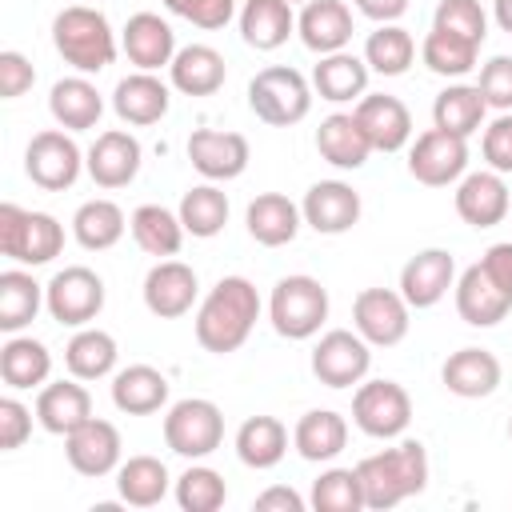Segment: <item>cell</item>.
Returning a JSON list of instances; mask_svg holds the SVG:
<instances>
[{
  "instance_id": "1",
  "label": "cell",
  "mask_w": 512,
  "mask_h": 512,
  "mask_svg": "<svg viewBox=\"0 0 512 512\" xmlns=\"http://www.w3.org/2000/svg\"><path fill=\"white\" fill-rule=\"evenodd\" d=\"M260 320V292L248 276H220L196 308V340L212 356L236 352Z\"/></svg>"
},
{
  "instance_id": "2",
  "label": "cell",
  "mask_w": 512,
  "mask_h": 512,
  "mask_svg": "<svg viewBox=\"0 0 512 512\" xmlns=\"http://www.w3.org/2000/svg\"><path fill=\"white\" fill-rule=\"evenodd\" d=\"M356 476L364 488V508L384 512L428 488V452L420 440H400L384 452L364 456L356 464Z\"/></svg>"
},
{
  "instance_id": "3",
  "label": "cell",
  "mask_w": 512,
  "mask_h": 512,
  "mask_svg": "<svg viewBox=\"0 0 512 512\" xmlns=\"http://www.w3.org/2000/svg\"><path fill=\"white\" fill-rule=\"evenodd\" d=\"M52 44L80 76H96L116 60V32L108 16L92 4H68L52 20Z\"/></svg>"
},
{
  "instance_id": "4",
  "label": "cell",
  "mask_w": 512,
  "mask_h": 512,
  "mask_svg": "<svg viewBox=\"0 0 512 512\" xmlns=\"http://www.w3.org/2000/svg\"><path fill=\"white\" fill-rule=\"evenodd\" d=\"M0 252L28 268L52 264L64 252V224L52 212H28L4 200L0 204Z\"/></svg>"
},
{
  "instance_id": "5",
  "label": "cell",
  "mask_w": 512,
  "mask_h": 512,
  "mask_svg": "<svg viewBox=\"0 0 512 512\" xmlns=\"http://www.w3.org/2000/svg\"><path fill=\"white\" fill-rule=\"evenodd\" d=\"M248 108L272 128H292L312 112V84L288 64H268L248 80Z\"/></svg>"
},
{
  "instance_id": "6",
  "label": "cell",
  "mask_w": 512,
  "mask_h": 512,
  "mask_svg": "<svg viewBox=\"0 0 512 512\" xmlns=\"http://www.w3.org/2000/svg\"><path fill=\"white\" fill-rule=\"evenodd\" d=\"M268 320L284 340H308L324 328L328 320V288L316 276L292 272L276 280L268 296Z\"/></svg>"
},
{
  "instance_id": "7",
  "label": "cell",
  "mask_w": 512,
  "mask_h": 512,
  "mask_svg": "<svg viewBox=\"0 0 512 512\" xmlns=\"http://www.w3.org/2000/svg\"><path fill=\"white\" fill-rule=\"evenodd\" d=\"M164 444L184 460H204L224 444V412L204 396H184L164 412Z\"/></svg>"
},
{
  "instance_id": "8",
  "label": "cell",
  "mask_w": 512,
  "mask_h": 512,
  "mask_svg": "<svg viewBox=\"0 0 512 512\" xmlns=\"http://www.w3.org/2000/svg\"><path fill=\"white\" fill-rule=\"evenodd\" d=\"M352 424L372 440H396L412 424V396L396 380H360L352 396Z\"/></svg>"
},
{
  "instance_id": "9",
  "label": "cell",
  "mask_w": 512,
  "mask_h": 512,
  "mask_svg": "<svg viewBox=\"0 0 512 512\" xmlns=\"http://www.w3.org/2000/svg\"><path fill=\"white\" fill-rule=\"evenodd\" d=\"M24 172L44 192H64L84 172V152L68 128H44L24 148Z\"/></svg>"
},
{
  "instance_id": "10",
  "label": "cell",
  "mask_w": 512,
  "mask_h": 512,
  "mask_svg": "<svg viewBox=\"0 0 512 512\" xmlns=\"http://www.w3.org/2000/svg\"><path fill=\"white\" fill-rule=\"evenodd\" d=\"M44 308L56 324L84 328L104 312V280L84 264H68L44 284Z\"/></svg>"
},
{
  "instance_id": "11",
  "label": "cell",
  "mask_w": 512,
  "mask_h": 512,
  "mask_svg": "<svg viewBox=\"0 0 512 512\" xmlns=\"http://www.w3.org/2000/svg\"><path fill=\"white\" fill-rule=\"evenodd\" d=\"M372 368V344L356 328H332L312 348V376L324 388H352Z\"/></svg>"
},
{
  "instance_id": "12",
  "label": "cell",
  "mask_w": 512,
  "mask_h": 512,
  "mask_svg": "<svg viewBox=\"0 0 512 512\" xmlns=\"http://www.w3.org/2000/svg\"><path fill=\"white\" fill-rule=\"evenodd\" d=\"M408 172L424 188H448L468 172V140L444 128H428L408 148Z\"/></svg>"
},
{
  "instance_id": "13",
  "label": "cell",
  "mask_w": 512,
  "mask_h": 512,
  "mask_svg": "<svg viewBox=\"0 0 512 512\" xmlns=\"http://www.w3.org/2000/svg\"><path fill=\"white\" fill-rule=\"evenodd\" d=\"M412 304L400 296V288H364L352 300V328L372 348H396L408 336Z\"/></svg>"
},
{
  "instance_id": "14",
  "label": "cell",
  "mask_w": 512,
  "mask_h": 512,
  "mask_svg": "<svg viewBox=\"0 0 512 512\" xmlns=\"http://www.w3.org/2000/svg\"><path fill=\"white\" fill-rule=\"evenodd\" d=\"M144 308L160 320H180L184 312H192L196 296H200V280H196V268L184 264V260H156L144 276Z\"/></svg>"
},
{
  "instance_id": "15",
  "label": "cell",
  "mask_w": 512,
  "mask_h": 512,
  "mask_svg": "<svg viewBox=\"0 0 512 512\" xmlns=\"http://www.w3.org/2000/svg\"><path fill=\"white\" fill-rule=\"evenodd\" d=\"M120 452H124V440H120V428L112 420H100V416H88L80 428H72L64 436V456L68 464L80 472V476H108L120 468Z\"/></svg>"
},
{
  "instance_id": "16",
  "label": "cell",
  "mask_w": 512,
  "mask_h": 512,
  "mask_svg": "<svg viewBox=\"0 0 512 512\" xmlns=\"http://www.w3.org/2000/svg\"><path fill=\"white\" fill-rule=\"evenodd\" d=\"M140 160H144L140 140L124 128H108L84 152V172L92 176L96 188H128L140 172Z\"/></svg>"
},
{
  "instance_id": "17",
  "label": "cell",
  "mask_w": 512,
  "mask_h": 512,
  "mask_svg": "<svg viewBox=\"0 0 512 512\" xmlns=\"http://www.w3.org/2000/svg\"><path fill=\"white\" fill-rule=\"evenodd\" d=\"M188 160H192V168H196L204 180L220 184V180H236V176L248 168L252 148H248V136H240V132L196 128V132L188 136Z\"/></svg>"
},
{
  "instance_id": "18",
  "label": "cell",
  "mask_w": 512,
  "mask_h": 512,
  "mask_svg": "<svg viewBox=\"0 0 512 512\" xmlns=\"http://www.w3.org/2000/svg\"><path fill=\"white\" fill-rule=\"evenodd\" d=\"M360 192L344 180H316L304 200H300V212H304V224L320 236H340L348 228L360 224Z\"/></svg>"
},
{
  "instance_id": "19",
  "label": "cell",
  "mask_w": 512,
  "mask_h": 512,
  "mask_svg": "<svg viewBox=\"0 0 512 512\" xmlns=\"http://www.w3.org/2000/svg\"><path fill=\"white\" fill-rule=\"evenodd\" d=\"M452 204H456V216L464 224H472V228H496L508 216L512 196H508V184H504L500 172L480 168V172H464L456 180Z\"/></svg>"
},
{
  "instance_id": "20",
  "label": "cell",
  "mask_w": 512,
  "mask_h": 512,
  "mask_svg": "<svg viewBox=\"0 0 512 512\" xmlns=\"http://www.w3.org/2000/svg\"><path fill=\"white\" fill-rule=\"evenodd\" d=\"M356 120L372 144V152H400L412 140V112L400 96L388 92H364L356 100Z\"/></svg>"
},
{
  "instance_id": "21",
  "label": "cell",
  "mask_w": 512,
  "mask_h": 512,
  "mask_svg": "<svg viewBox=\"0 0 512 512\" xmlns=\"http://www.w3.org/2000/svg\"><path fill=\"white\" fill-rule=\"evenodd\" d=\"M456 288V260L448 248H424L400 268V296L412 308H432Z\"/></svg>"
},
{
  "instance_id": "22",
  "label": "cell",
  "mask_w": 512,
  "mask_h": 512,
  "mask_svg": "<svg viewBox=\"0 0 512 512\" xmlns=\"http://www.w3.org/2000/svg\"><path fill=\"white\" fill-rule=\"evenodd\" d=\"M168 108H172V88L156 72H128L112 88V112L132 128L160 124L168 116Z\"/></svg>"
},
{
  "instance_id": "23",
  "label": "cell",
  "mask_w": 512,
  "mask_h": 512,
  "mask_svg": "<svg viewBox=\"0 0 512 512\" xmlns=\"http://www.w3.org/2000/svg\"><path fill=\"white\" fill-rule=\"evenodd\" d=\"M120 48H124L128 64H136V72H160L176 56V32L156 12H136V16H128V24L120 32Z\"/></svg>"
},
{
  "instance_id": "24",
  "label": "cell",
  "mask_w": 512,
  "mask_h": 512,
  "mask_svg": "<svg viewBox=\"0 0 512 512\" xmlns=\"http://www.w3.org/2000/svg\"><path fill=\"white\" fill-rule=\"evenodd\" d=\"M440 380H444V388H448L452 396H460V400H484V396H492V392L500 388L504 368H500L496 352L468 344V348H456V352L444 360Z\"/></svg>"
},
{
  "instance_id": "25",
  "label": "cell",
  "mask_w": 512,
  "mask_h": 512,
  "mask_svg": "<svg viewBox=\"0 0 512 512\" xmlns=\"http://www.w3.org/2000/svg\"><path fill=\"white\" fill-rule=\"evenodd\" d=\"M456 312L468 328H492L512 312V296L484 272V264H468L456 280Z\"/></svg>"
},
{
  "instance_id": "26",
  "label": "cell",
  "mask_w": 512,
  "mask_h": 512,
  "mask_svg": "<svg viewBox=\"0 0 512 512\" xmlns=\"http://www.w3.org/2000/svg\"><path fill=\"white\" fill-rule=\"evenodd\" d=\"M296 32H300V44L316 56L344 52L352 40V12L344 0H308L296 16Z\"/></svg>"
},
{
  "instance_id": "27",
  "label": "cell",
  "mask_w": 512,
  "mask_h": 512,
  "mask_svg": "<svg viewBox=\"0 0 512 512\" xmlns=\"http://www.w3.org/2000/svg\"><path fill=\"white\" fill-rule=\"evenodd\" d=\"M316 152H320V160H328L332 168L356 172V168L368 164L372 144H368V136H364L356 112H332V116H324L320 128H316Z\"/></svg>"
},
{
  "instance_id": "28",
  "label": "cell",
  "mask_w": 512,
  "mask_h": 512,
  "mask_svg": "<svg viewBox=\"0 0 512 512\" xmlns=\"http://www.w3.org/2000/svg\"><path fill=\"white\" fill-rule=\"evenodd\" d=\"M88 416H92V396H88L84 380H76V376L72 380H52L36 396V424L52 436H68Z\"/></svg>"
},
{
  "instance_id": "29",
  "label": "cell",
  "mask_w": 512,
  "mask_h": 512,
  "mask_svg": "<svg viewBox=\"0 0 512 512\" xmlns=\"http://www.w3.org/2000/svg\"><path fill=\"white\" fill-rule=\"evenodd\" d=\"M228 64L212 44H184L168 64V84L184 96H212L224 88Z\"/></svg>"
},
{
  "instance_id": "30",
  "label": "cell",
  "mask_w": 512,
  "mask_h": 512,
  "mask_svg": "<svg viewBox=\"0 0 512 512\" xmlns=\"http://www.w3.org/2000/svg\"><path fill=\"white\" fill-rule=\"evenodd\" d=\"M244 224H248V236L264 248H280V244H292L300 224H304V212L296 200H288L284 192H260L248 212H244Z\"/></svg>"
},
{
  "instance_id": "31",
  "label": "cell",
  "mask_w": 512,
  "mask_h": 512,
  "mask_svg": "<svg viewBox=\"0 0 512 512\" xmlns=\"http://www.w3.org/2000/svg\"><path fill=\"white\" fill-rule=\"evenodd\" d=\"M368 72L372 68L364 64V56H356L348 48L344 52H328L312 68V88L328 104H356L368 92Z\"/></svg>"
},
{
  "instance_id": "32",
  "label": "cell",
  "mask_w": 512,
  "mask_h": 512,
  "mask_svg": "<svg viewBox=\"0 0 512 512\" xmlns=\"http://www.w3.org/2000/svg\"><path fill=\"white\" fill-rule=\"evenodd\" d=\"M48 112H52V120L60 124V128H68V132H88V128H96L100 124V116H104V96L96 92V84L88 80V76H64V80H56L52 84V92H48Z\"/></svg>"
},
{
  "instance_id": "33",
  "label": "cell",
  "mask_w": 512,
  "mask_h": 512,
  "mask_svg": "<svg viewBox=\"0 0 512 512\" xmlns=\"http://www.w3.org/2000/svg\"><path fill=\"white\" fill-rule=\"evenodd\" d=\"M112 404L128 416H152L168 404V376L152 364H128L112 372Z\"/></svg>"
},
{
  "instance_id": "34",
  "label": "cell",
  "mask_w": 512,
  "mask_h": 512,
  "mask_svg": "<svg viewBox=\"0 0 512 512\" xmlns=\"http://www.w3.org/2000/svg\"><path fill=\"white\" fill-rule=\"evenodd\" d=\"M344 444H348V420L332 408H312L292 428V448L312 464L336 460L344 452Z\"/></svg>"
},
{
  "instance_id": "35",
  "label": "cell",
  "mask_w": 512,
  "mask_h": 512,
  "mask_svg": "<svg viewBox=\"0 0 512 512\" xmlns=\"http://www.w3.org/2000/svg\"><path fill=\"white\" fill-rule=\"evenodd\" d=\"M0 376L12 392H24V388H44L48 376H52V352L44 340H32V336H20L12 332L0 348Z\"/></svg>"
},
{
  "instance_id": "36",
  "label": "cell",
  "mask_w": 512,
  "mask_h": 512,
  "mask_svg": "<svg viewBox=\"0 0 512 512\" xmlns=\"http://www.w3.org/2000/svg\"><path fill=\"white\" fill-rule=\"evenodd\" d=\"M296 32V16L288 0H244L240 8V36L256 52H276Z\"/></svg>"
},
{
  "instance_id": "37",
  "label": "cell",
  "mask_w": 512,
  "mask_h": 512,
  "mask_svg": "<svg viewBox=\"0 0 512 512\" xmlns=\"http://www.w3.org/2000/svg\"><path fill=\"white\" fill-rule=\"evenodd\" d=\"M128 232H132L136 248L148 252V256H156V260L176 256L180 244H184V236H188L184 224H180V212H172L164 204H140L132 212V220H128Z\"/></svg>"
},
{
  "instance_id": "38",
  "label": "cell",
  "mask_w": 512,
  "mask_h": 512,
  "mask_svg": "<svg viewBox=\"0 0 512 512\" xmlns=\"http://www.w3.org/2000/svg\"><path fill=\"white\" fill-rule=\"evenodd\" d=\"M116 360H120V348H116V336L104 332V328H76V336L64 344V368L76 376V380H104L116 372Z\"/></svg>"
},
{
  "instance_id": "39",
  "label": "cell",
  "mask_w": 512,
  "mask_h": 512,
  "mask_svg": "<svg viewBox=\"0 0 512 512\" xmlns=\"http://www.w3.org/2000/svg\"><path fill=\"white\" fill-rule=\"evenodd\" d=\"M124 228H128L124 208H120L116 200H104V196L84 200V204L72 212V236H76V244L88 248V252H108V248H116L120 236H124Z\"/></svg>"
},
{
  "instance_id": "40",
  "label": "cell",
  "mask_w": 512,
  "mask_h": 512,
  "mask_svg": "<svg viewBox=\"0 0 512 512\" xmlns=\"http://www.w3.org/2000/svg\"><path fill=\"white\" fill-rule=\"evenodd\" d=\"M44 308V284L24 272V268H8L0 272V332H24Z\"/></svg>"
},
{
  "instance_id": "41",
  "label": "cell",
  "mask_w": 512,
  "mask_h": 512,
  "mask_svg": "<svg viewBox=\"0 0 512 512\" xmlns=\"http://www.w3.org/2000/svg\"><path fill=\"white\" fill-rule=\"evenodd\" d=\"M288 452V428L276 416H248L236 428V456L244 468H276Z\"/></svg>"
},
{
  "instance_id": "42",
  "label": "cell",
  "mask_w": 512,
  "mask_h": 512,
  "mask_svg": "<svg viewBox=\"0 0 512 512\" xmlns=\"http://www.w3.org/2000/svg\"><path fill=\"white\" fill-rule=\"evenodd\" d=\"M168 488H172V476H168V468H164L160 456H128L116 468V492L132 508L160 504L168 496Z\"/></svg>"
},
{
  "instance_id": "43",
  "label": "cell",
  "mask_w": 512,
  "mask_h": 512,
  "mask_svg": "<svg viewBox=\"0 0 512 512\" xmlns=\"http://www.w3.org/2000/svg\"><path fill=\"white\" fill-rule=\"evenodd\" d=\"M484 116H488V104H484L476 84H448L432 100V128H444V132L464 136V140L484 128Z\"/></svg>"
},
{
  "instance_id": "44",
  "label": "cell",
  "mask_w": 512,
  "mask_h": 512,
  "mask_svg": "<svg viewBox=\"0 0 512 512\" xmlns=\"http://www.w3.org/2000/svg\"><path fill=\"white\" fill-rule=\"evenodd\" d=\"M176 212H180V224H184L188 236L212 240V236H220L224 224H228V196L208 180V184L188 188V192L180 196V208H176Z\"/></svg>"
},
{
  "instance_id": "45",
  "label": "cell",
  "mask_w": 512,
  "mask_h": 512,
  "mask_svg": "<svg viewBox=\"0 0 512 512\" xmlns=\"http://www.w3.org/2000/svg\"><path fill=\"white\" fill-rule=\"evenodd\" d=\"M416 60V40L408 28L400 24H380L376 32H368L364 40V64L380 76H404Z\"/></svg>"
},
{
  "instance_id": "46",
  "label": "cell",
  "mask_w": 512,
  "mask_h": 512,
  "mask_svg": "<svg viewBox=\"0 0 512 512\" xmlns=\"http://www.w3.org/2000/svg\"><path fill=\"white\" fill-rule=\"evenodd\" d=\"M476 56H480V44H472V40H464V36H456V32H444V28H436V24H432V32H428L424 44H420V60L428 64V72L452 76V80L468 76V72L476 68Z\"/></svg>"
},
{
  "instance_id": "47",
  "label": "cell",
  "mask_w": 512,
  "mask_h": 512,
  "mask_svg": "<svg viewBox=\"0 0 512 512\" xmlns=\"http://www.w3.org/2000/svg\"><path fill=\"white\" fill-rule=\"evenodd\" d=\"M172 496H176V504H180L184 512H216V508H224V500H228V484H224V476H220L216 468L192 460V464L176 476Z\"/></svg>"
},
{
  "instance_id": "48",
  "label": "cell",
  "mask_w": 512,
  "mask_h": 512,
  "mask_svg": "<svg viewBox=\"0 0 512 512\" xmlns=\"http://www.w3.org/2000/svg\"><path fill=\"white\" fill-rule=\"evenodd\" d=\"M308 504L316 512H360L364 508V488H360L356 468H324L312 480Z\"/></svg>"
},
{
  "instance_id": "49",
  "label": "cell",
  "mask_w": 512,
  "mask_h": 512,
  "mask_svg": "<svg viewBox=\"0 0 512 512\" xmlns=\"http://www.w3.org/2000/svg\"><path fill=\"white\" fill-rule=\"evenodd\" d=\"M432 24L444 32H456L472 44H484V36H488V12L480 8V0H440L432 12Z\"/></svg>"
},
{
  "instance_id": "50",
  "label": "cell",
  "mask_w": 512,
  "mask_h": 512,
  "mask_svg": "<svg viewBox=\"0 0 512 512\" xmlns=\"http://www.w3.org/2000/svg\"><path fill=\"white\" fill-rule=\"evenodd\" d=\"M164 8L204 32H216L236 16V0H164Z\"/></svg>"
},
{
  "instance_id": "51",
  "label": "cell",
  "mask_w": 512,
  "mask_h": 512,
  "mask_svg": "<svg viewBox=\"0 0 512 512\" xmlns=\"http://www.w3.org/2000/svg\"><path fill=\"white\" fill-rule=\"evenodd\" d=\"M476 88H480V96H484L488 108L512 112V56H492V60L480 68Z\"/></svg>"
},
{
  "instance_id": "52",
  "label": "cell",
  "mask_w": 512,
  "mask_h": 512,
  "mask_svg": "<svg viewBox=\"0 0 512 512\" xmlns=\"http://www.w3.org/2000/svg\"><path fill=\"white\" fill-rule=\"evenodd\" d=\"M480 152H484L492 172H500V176L512 172V112H496V120L484 124Z\"/></svg>"
},
{
  "instance_id": "53",
  "label": "cell",
  "mask_w": 512,
  "mask_h": 512,
  "mask_svg": "<svg viewBox=\"0 0 512 512\" xmlns=\"http://www.w3.org/2000/svg\"><path fill=\"white\" fill-rule=\"evenodd\" d=\"M32 436V408L20 404L16 396H0V448L16 452Z\"/></svg>"
},
{
  "instance_id": "54",
  "label": "cell",
  "mask_w": 512,
  "mask_h": 512,
  "mask_svg": "<svg viewBox=\"0 0 512 512\" xmlns=\"http://www.w3.org/2000/svg\"><path fill=\"white\" fill-rule=\"evenodd\" d=\"M32 84H36L32 60H28L24 52H16V48H4V52H0V96H4V100H16V96H24Z\"/></svg>"
},
{
  "instance_id": "55",
  "label": "cell",
  "mask_w": 512,
  "mask_h": 512,
  "mask_svg": "<svg viewBox=\"0 0 512 512\" xmlns=\"http://www.w3.org/2000/svg\"><path fill=\"white\" fill-rule=\"evenodd\" d=\"M480 264H484V272L512 296V240H500V244H492L484 256H480Z\"/></svg>"
},
{
  "instance_id": "56",
  "label": "cell",
  "mask_w": 512,
  "mask_h": 512,
  "mask_svg": "<svg viewBox=\"0 0 512 512\" xmlns=\"http://www.w3.org/2000/svg\"><path fill=\"white\" fill-rule=\"evenodd\" d=\"M304 496L300 492H292V488H284V484H272V488H264L260 496H256V512H304Z\"/></svg>"
},
{
  "instance_id": "57",
  "label": "cell",
  "mask_w": 512,
  "mask_h": 512,
  "mask_svg": "<svg viewBox=\"0 0 512 512\" xmlns=\"http://www.w3.org/2000/svg\"><path fill=\"white\" fill-rule=\"evenodd\" d=\"M356 8L376 24H396L408 12V0H356Z\"/></svg>"
},
{
  "instance_id": "58",
  "label": "cell",
  "mask_w": 512,
  "mask_h": 512,
  "mask_svg": "<svg viewBox=\"0 0 512 512\" xmlns=\"http://www.w3.org/2000/svg\"><path fill=\"white\" fill-rule=\"evenodd\" d=\"M492 16H496L500 32H508V36H512V0H492Z\"/></svg>"
},
{
  "instance_id": "59",
  "label": "cell",
  "mask_w": 512,
  "mask_h": 512,
  "mask_svg": "<svg viewBox=\"0 0 512 512\" xmlns=\"http://www.w3.org/2000/svg\"><path fill=\"white\" fill-rule=\"evenodd\" d=\"M508 440H512V416H508Z\"/></svg>"
},
{
  "instance_id": "60",
  "label": "cell",
  "mask_w": 512,
  "mask_h": 512,
  "mask_svg": "<svg viewBox=\"0 0 512 512\" xmlns=\"http://www.w3.org/2000/svg\"><path fill=\"white\" fill-rule=\"evenodd\" d=\"M288 4H308V0H288Z\"/></svg>"
}]
</instances>
